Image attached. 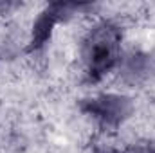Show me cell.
Returning a JSON list of instances; mask_svg holds the SVG:
<instances>
[{
    "mask_svg": "<svg viewBox=\"0 0 155 153\" xmlns=\"http://www.w3.org/2000/svg\"><path fill=\"white\" fill-rule=\"evenodd\" d=\"M92 153H124L117 148H112V146H107V144H101V146H96Z\"/></svg>",
    "mask_w": 155,
    "mask_h": 153,
    "instance_id": "obj_6",
    "label": "cell"
},
{
    "mask_svg": "<svg viewBox=\"0 0 155 153\" xmlns=\"http://www.w3.org/2000/svg\"><path fill=\"white\" fill-rule=\"evenodd\" d=\"M123 33L114 22H99L83 38L81 58L88 81H99L107 76L119 61Z\"/></svg>",
    "mask_w": 155,
    "mask_h": 153,
    "instance_id": "obj_1",
    "label": "cell"
},
{
    "mask_svg": "<svg viewBox=\"0 0 155 153\" xmlns=\"http://www.w3.org/2000/svg\"><path fill=\"white\" fill-rule=\"evenodd\" d=\"M88 4H71V2H52L49 4L36 18V22L33 24V34L29 41V50H36L40 47L45 45V41L51 38V33L54 29V25L65 18H69L71 15H74L81 9H88Z\"/></svg>",
    "mask_w": 155,
    "mask_h": 153,
    "instance_id": "obj_3",
    "label": "cell"
},
{
    "mask_svg": "<svg viewBox=\"0 0 155 153\" xmlns=\"http://www.w3.org/2000/svg\"><path fill=\"white\" fill-rule=\"evenodd\" d=\"M81 112L96 119L99 124L116 128L123 124L134 112V103L130 97L121 94H101L96 97L83 99L79 103Z\"/></svg>",
    "mask_w": 155,
    "mask_h": 153,
    "instance_id": "obj_2",
    "label": "cell"
},
{
    "mask_svg": "<svg viewBox=\"0 0 155 153\" xmlns=\"http://www.w3.org/2000/svg\"><path fill=\"white\" fill-rule=\"evenodd\" d=\"M152 70V60L146 54L135 52L126 56V60L123 61V76L130 81H139L143 77H146Z\"/></svg>",
    "mask_w": 155,
    "mask_h": 153,
    "instance_id": "obj_4",
    "label": "cell"
},
{
    "mask_svg": "<svg viewBox=\"0 0 155 153\" xmlns=\"http://www.w3.org/2000/svg\"><path fill=\"white\" fill-rule=\"evenodd\" d=\"M134 153H155V141H146V142H139L135 146Z\"/></svg>",
    "mask_w": 155,
    "mask_h": 153,
    "instance_id": "obj_5",
    "label": "cell"
}]
</instances>
